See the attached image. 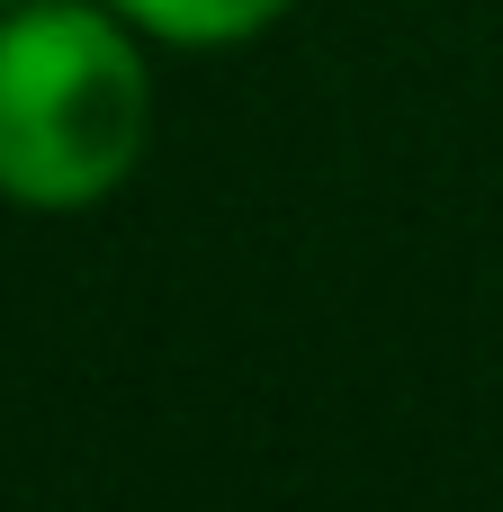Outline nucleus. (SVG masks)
I'll return each instance as SVG.
<instances>
[{"label":"nucleus","mask_w":503,"mask_h":512,"mask_svg":"<svg viewBox=\"0 0 503 512\" xmlns=\"http://www.w3.org/2000/svg\"><path fill=\"white\" fill-rule=\"evenodd\" d=\"M144 126L153 90L117 18L81 0H36L0 18V198L90 207L135 171Z\"/></svg>","instance_id":"obj_1"},{"label":"nucleus","mask_w":503,"mask_h":512,"mask_svg":"<svg viewBox=\"0 0 503 512\" xmlns=\"http://www.w3.org/2000/svg\"><path fill=\"white\" fill-rule=\"evenodd\" d=\"M117 9L144 36H171V45H243L270 18H288L297 0H117Z\"/></svg>","instance_id":"obj_2"},{"label":"nucleus","mask_w":503,"mask_h":512,"mask_svg":"<svg viewBox=\"0 0 503 512\" xmlns=\"http://www.w3.org/2000/svg\"><path fill=\"white\" fill-rule=\"evenodd\" d=\"M0 9H9V0H0Z\"/></svg>","instance_id":"obj_3"}]
</instances>
